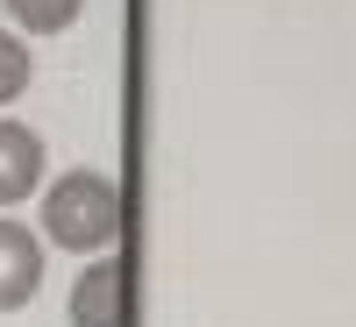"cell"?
<instances>
[{"label": "cell", "mask_w": 356, "mask_h": 327, "mask_svg": "<svg viewBox=\"0 0 356 327\" xmlns=\"http://www.w3.org/2000/svg\"><path fill=\"white\" fill-rule=\"evenodd\" d=\"M22 85H29V43H15L8 28H0V107H8Z\"/></svg>", "instance_id": "8992f818"}, {"label": "cell", "mask_w": 356, "mask_h": 327, "mask_svg": "<svg viewBox=\"0 0 356 327\" xmlns=\"http://www.w3.org/2000/svg\"><path fill=\"white\" fill-rule=\"evenodd\" d=\"M36 285H43V242L22 221H0V313L29 306Z\"/></svg>", "instance_id": "3957f363"}, {"label": "cell", "mask_w": 356, "mask_h": 327, "mask_svg": "<svg viewBox=\"0 0 356 327\" xmlns=\"http://www.w3.org/2000/svg\"><path fill=\"white\" fill-rule=\"evenodd\" d=\"M122 320H129V271L114 256H100L72 285V327H122Z\"/></svg>", "instance_id": "7a4b0ae2"}, {"label": "cell", "mask_w": 356, "mask_h": 327, "mask_svg": "<svg viewBox=\"0 0 356 327\" xmlns=\"http://www.w3.org/2000/svg\"><path fill=\"white\" fill-rule=\"evenodd\" d=\"M36 185H43V135L0 121V206H22Z\"/></svg>", "instance_id": "277c9868"}, {"label": "cell", "mask_w": 356, "mask_h": 327, "mask_svg": "<svg viewBox=\"0 0 356 327\" xmlns=\"http://www.w3.org/2000/svg\"><path fill=\"white\" fill-rule=\"evenodd\" d=\"M43 235L57 249H114V235H122V192H114V178L100 171H65L57 185L43 192Z\"/></svg>", "instance_id": "6da1fadb"}, {"label": "cell", "mask_w": 356, "mask_h": 327, "mask_svg": "<svg viewBox=\"0 0 356 327\" xmlns=\"http://www.w3.org/2000/svg\"><path fill=\"white\" fill-rule=\"evenodd\" d=\"M79 8H86V0H8V15L29 28V36H57V28H72Z\"/></svg>", "instance_id": "5b68a950"}]
</instances>
